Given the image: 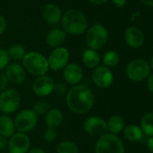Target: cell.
Instances as JSON below:
<instances>
[{"mask_svg":"<svg viewBox=\"0 0 153 153\" xmlns=\"http://www.w3.org/2000/svg\"><path fill=\"white\" fill-rule=\"evenodd\" d=\"M68 108L76 114L88 113L95 105V95L87 86L79 84L71 87L66 94Z\"/></svg>","mask_w":153,"mask_h":153,"instance_id":"6da1fadb","label":"cell"},{"mask_svg":"<svg viewBox=\"0 0 153 153\" xmlns=\"http://www.w3.org/2000/svg\"><path fill=\"white\" fill-rule=\"evenodd\" d=\"M62 30L70 35H80L88 26L87 16L79 9H69L62 15Z\"/></svg>","mask_w":153,"mask_h":153,"instance_id":"7a4b0ae2","label":"cell"},{"mask_svg":"<svg viewBox=\"0 0 153 153\" xmlns=\"http://www.w3.org/2000/svg\"><path fill=\"white\" fill-rule=\"evenodd\" d=\"M22 61L25 71L35 76L46 75L50 69L47 58L37 51L26 52Z\"/></svg>","mask_w":153,"mask_h":153,"instance_id":"3957f363","label":"cell"},{"mask_svg":"<svg viewBox=\"0 0 153 153\" xmlns=\"http://www.w3.org/2000/svg\"><path fill=\"white\" fill-rule=\"evenodd\" d=\"M95 153H125V149L122 140L117 135L106 132L97 139Z\"/></svg>","mask_w":153,"mask_h":153,"instance_id":"277c9868","label":"cell"},{"mask_svg":"<svg viewBox=\"0 0 153 153\" xmlns=\"http://www.w3.org/2000/svg\"><path fill=\"white\" fill-rule=\"evenodd\" d=\"M108 41V32L101 24H95L88 28L86 33V43L90 50H101Z\"/></svg>","mask_w":153,"mask_h":153,"instance_id":"5b68a950","label":"cell"},{"mask_svg":"<svg viewBox=\"0 0 153 153\" xmlns=\"http://www.w3.org/2000/svg\"><path fill=\"white\" fill-rule=\"evenodd\" d=\"M20 93L15 88H7L5 91L0 93V112L2 114H13L21 105Z\"/></svg>","mask_w":153,"mask_h":153,"instance_id":"8992f818","label":"cell"},{"mask_svg":"<svg viewBox=\"0 0 153 153\" xmlns=\"http://www.w3.org/2000/svg\"><path fill=\"white\" fill-rule=\"evenodd\" d=\"M125 73L130 80L140 82L146 79L150 74V67L145 59H134L127 64Z\"/></svg>","mask_w":153,"mask_h":153,"instance_id":"52a82bcc","label":"cell"},{"mask_svg":"<svg viewBox=\"0 0 153 153\" xmlns=\"http://www.w3.org/2000/svg\"><path fill=\"white\" fill-rule=\"evenodd\" d=\"M14 123L16 130L18 132L27 134L36 127L38 123V115L33 109H23L16 114Z\"/></svg>","mask_w":153,"mask_h":153,"instance_id":"ba28073f","label":"cell"},{"mask_svg":"<svg viewBox=\"0 0 153 153\" xmlns=\"http://www.w3.org/2000/svg\"><path fill=\"white\" fill-rule=\"evenodd\" d=\"M69 51L65 47H59L53 49L50 53L48 59L49 68L53 71H59L63 69L68 64L69 60Z\"/></svg>","mask_w":153,"mask_h":153,"instance_id":"9c48e42d","label":"cell"},{"mask_svg":"<svg viewBox=\"0 0 153 153\" xmlns=\"http://www.w3.org/2000/svg\"><path fill=\"white\" fill-rule=\"evenodd\" d=\"M85 132L93 137H100L106 133L107 123L105 119L99 116H89L83 123Z\"/></svg>","mask_w":153,"mask_h":153,"instance_id":"30bf717a","label":"cell"},{"mask_svg":"<svg viewBox=\"0 0 153 153\" xmlns=\"http://www.w3.org/2000/svg\"><path fill=\"white\" fill-rule=\"evenodd\" d=\"M31 148V140L27 134L15 132L8 140L7 149L9 153H28Z\"/></svg>","mask_w":153,"mask_h":153,"instance_id":"8fae6325","label":"cell"},{"mask_svg":"<svg viewBox=\"0 0 153 153\" xmlns=\"http://www.w3.org/2000/svg\"><path fill=\"white\" fill-rule=\"evenodd\" d=\"M55 82L48 75L36 76L33 82L32 88L33 93L40 97H46L53 92Z\"/></svg>","mask_w":153,"mask_h":153,"instance_id":"7c38bea8","label":"cell"},{"mask_svg":"<svg viewBox=\"0 0 153 153\" xmlns=\"http://www.w3.org/2000/svg\"><path fill=\"white\" fill-rule=\"evenodd\" d=\"M92 81L97 88L105 89L113 84L114 75L109 68L98 66L93 69Z\"/></svg>","mask_w":153,"mask_h":153,"instance_id":"4fadbf2b","label":"cell"},{"mask_svg":"<svg viewBox=\"0 0 153 153\" xmlns=\"http://www.w3.org/2000/svg\"><path fill=\"white\" fill-rule=\"evenodd\" d=\"M63 79L70 86L80 84L83 79V69L76 63H69L63 68Z\"/></svg>","mask_w":153,"mask_h":153,"instance_id":"5bb4252c","label":"cell"},{"mask_svg":"<svg viewBox=\"0 0 153 153\" xmlns=\"http://www.w3.org/2000/svg\"><path fill=\"white\" fill-rule=\"evenodd\" d=\"M5 75L8 82L13 84H22L26 79V71L25 68L17 62L9 63L5 68Z\"/></svg>","mask_w":153,"mask_h":153,"instance_id":"9a60e30c","label":"cell"},{"mask_svg":"<svg viewBox=\"0 0 153 153\" xmlns=\"http://www.w3.org/2000/svg\"><path fill=\"white\" fill-rule=\"evenodd\" d=\"M42 16L48 25H55L61 21L62 11L57 5L48 3L42 9Z\"/></svg>","mask_w":153,"mask_h":153,"instance_id":"2e32d148","label":"cell"},{"mask_svg":"<svg viewBox=\"0 0 153 153\" xmlns=\"http://www.w3.org/2000/svg\"><path fill=\"white\" fill-rule=\"evenodd\" d=\"M124 41L131 48L137 49L142 45L144 42V35L139 28L129 27L124 33Z\"/></svg>","mask_w":153,"mask_h":153,"instance_id":"e0dca14e","label":"cell"},{"mask_svg":"<svg viewBox=\"0 0 153 153\" xmlns=\"http://www.w3.org/2000/svg\"><path fill=\"white\" fill-rule=\"evenodd\" d=\"M67 38V33L60 28L51 30L46 35V43L49 47L56 49L62 47Z\"/></svg>","mask_w":153,"mask_h":153,"instance_id":"ac0fdd59","label":"cell"},{"mask_svg":"<svg viewBox=\"0 0 153 153\" xmlns=\"http://www.w3.org/2000/svg\"><path fill=\"white\" fill-rule=\"evenodd\" d=\"M64 120V115L63 113L60 109L57 107L51 108L48 113L45 114V123L47 128H51L57 130L63 123Z\"/></svg>","mask_w":153,"mask_h":153,"instance_id":"d6986e66","label":"cell"},{"mask_svg":"<svg viewBox=\"0 0 153 153\" xmlns=\"http://www.w3.org/2000/svg\"><path fill=\"white\" fill-rule=\"evenodd\" d=\"M16 132L14 120L7 114L0 115V135L5 138H10Z\"/></svg>","mask_w":153,"mask_h":153,"instance_id":"ffe728a7","label":"cell"},{"mask_svg":"<svg viewBox=\"0 0 153 153\" xmlns=\"http://www.w3.org/2000/svg\"><path fill=\"white\" fill-rule=\"evenodd\" d=\"M82 62L88 68H96L101 62V57L97 51L88 49L82 54Z\"/></svg>","mask_w":153,"mask_h":153,"instance_id":"44dd1931","label":"cell"},{"mask_svg":"<svg viewBox=\"0 0 153 153\" xmlns=\"http://www.w3.org/2000/svg\"><path fill=\"white\" fill-rule=\"evenodd\" d=\"M123 136L124 138L131 142L140 141L143 137V132L140 127L134 124H130L124 127L123 129Z\"/></svg>","mask_w":153,"mask_h":153,"instance_id":"7402d4cb","label":"cell"},{"mask_svg":"<svg viewBox=\"0 0 153 153\" xmlns=\"http://www.w3.org/2000/svg\"><path fill=\"white\" fill-rule=\"evenodd\" d=\"M107 123V131H110V133L113 134H118L124 129V120L120 115H112L108 121Z\"/></svg>","mask_w":153,"mask_h":153,"instance_id":"603a6c76","label":"cell"},{"mask_svg":"<svg viewBox=\"0 0 153 153\" xmlns=\"http://www.w3.org/2000/svg\"><path fill=\"white\" fill-rule=\"evenodd\" d=\"M7 51L9 56V59H11L15 61L23 60V59L25 58V56L26 54L25 48L23 45L18 44V43L12 44Z\"/></svg>","mask_w":153,"mask_h":153,"instance_id":"cb8c5ba5","label":"cell"},{"mask_svg":"<svg viewBox=\"0 0 153 153\" xmlns=\"http://www.w3.org/2000/svg\"><path fill=\"white\" fill-rule=\"evenodd\" d=\"M140 129L143 133L152 137L153 136V111L144 114L140 121Z\"/></svg>","mask_w":153,"mask_h":153,"instance_id":"d4e9b609","label":"cell"},{"mask_svg":"<svg viewBox=\"0 0 153 153\" xmlns=\"http://www.w3.org/2000/svg\"><path fill=\"white\" fill-rule=\"evenodd\" d=\"M57 153H79V146L71 140L60 141L56 147Z\"/></svg>","mask_w":153,"mask_h":153,"instance_id":"484cf974","label":"cell"},{"mask_svg":"<svg viewBox=\"0 0 153 153\" xmlns=\"http://www.w3.org/2000/svg\"><path fill=\"white\" fill-rule=\"evenodd\" d=\"M103 64L106 68H113L115 67L119 61H120V57L119 54L115 51H108L107 52L105 53L103 59H102Z\"/></svg>","mask_w":153,"mask_h":153,"instance_id":"4316f807","label":"cell"},{"mask_svg":"<svg viewBox=\"0 0 153 153\" xmlns=\"http://www.w3.org/2000/svg\"><path fill=\"white\" fill-rule=\"evenodd\" d=\"M51 109V105L49 104L48 101L44 99H41L37 101L33 107V111L37 114V115H44L48 113V111Z\"/></svg>","mask_w":153,"mask_h":153,"instance_id":"83f0119b","label":"cell"},{"mask_svg":"<svg viewBox=\"0 0 153 153\" xmlns=\"http://www.w3.org/2000/svg\"><path fill=\"white\" fill-rule=\"evenodd\" d=\"M9 62L10 59L7 54V51L0 48V71L4 70L9 65Z\"/></svg>","mask_w":153,"mask_h":153,"instance_id":"f1b7e54d","label":"cell"},{"mask_svg":"<svg viewBox=\"0 0 153 153\" xmlns=\"http://www.w3.org/2000/svg\"><path fill=\"white\" fill-rule=\"evenodd\" d=\"M58 138V132L57 130L47 128V130L44 131V140L47 142H54Z\"/></svg>","mask_w":153,"mask_h":153,"instance_id":"f546056e","label":"cell"},{"mask_svg":"<svg viewBox=\"0 0 153 153\" xmlns=\"http://www.w3.org/2000/svg\"><path fill=\"white\" fill-rule=\"evenodd\" d=\"M68 87L64 83H55L53 92L56 93L58 96H65L68 92Z\"/></svg>","mask_w":153,"mask_h":153,"instance_id":"4dcf8cb0","label":"cell"},{"mask_svg":"<svg viewBox=\"0 0 153 153\" xmlns=\"http://www.w3.org/2000/svg\"><path fill=\"white\" fill-rule=\"evenodd\" d=\"M7 86H8V80L5 73L0 71V93L5 91L7 88Z\"/></svg>","mask_w":153,"mask_h":153,"instance_id":"1f68e13d","label":"cell"},{"mask_svg":"<svg viewBox=\"0 0 153 153\" xmlns=\"http://www.w3.org/2000/svg\"><path fill=\"white\" fill-rule=\"evenodd\" d=\"M146 86L147 89L150 93H153V74H149L148 76V78L146 79Z\"/></svg>","mask_w":153,"mask_h":153,"instance_id":"d6a6232c","label":"cell"},{"mask_svg":"<svg viewBox=\"0 0 153 153\" xmlns=\"http://www.w3.org/2000/svg\"><path fill=\"white\" fill-rule=\"evenodd\" d=\"M7 22L6 18L3 16L0 15V35L4 33V32L7 29Z\"/></svg>","mask_w":153,"mask_h":153,"instance_id":"836d02e7","label":"cell"},{"mask_svg":"<svg viewBox=\"0 0 153 153\" xmlns=\"http://www.w3.org/2000/svg\"><path fill=\"white\" fill-rule=\"evenodd\" d=\"M7 144H8L7 139L0 135V150H3L6 148H7Z\"/></svg>","mask_w":153,"mask_h":153,"instance_id":"e575fe53","label":"cell"},{"mask_svg":"<svg viewBox=\"0 0 153 153\" xmlns=\"http://www.w3.org/2000/svg\"><path fill=\"white\" fill-rule=\"evenodd\" d=\"M147 148L151 153H153V136L149 137L148 139V140H147Z\"/></svg>","mask_w":153,"mask_h":153,"instance_id":"d590c367","label":"cell"},{"mask_svg":"<svg viewBox=\"0 0 153 153\" xmlns=\"http://www.w3.org/2000/svg\"><path fill=\"white\" fill-rule=\"evenodd\" d=\"M28 153H46V152L42 148H33V149H30Z\"/></svg>","mask_w":153,"mask_h":153,"instance_id":"8d00e7d4","label":"cell"},{"mask_svg":"<svg viewBox=\"0 0 153 153\" xmlns=\"http://www.w3.org/2000/svg\"><path fill=\"white\" fill-rule=\"evenodd\" d=\"M112 1L115 6L120 7H123L126 3V0H112Z\"/></svg>","mask_w":153,"mask_h":153,"instance_id":"74e56055","label":"cell"},{"mask_svg":"<svg viewBox=\"0 0 153 153\" xmlns=\"http://www.w3.org/2000/svg\"><path fill=\"white\" fill-rule=\"evenodd\" d=\"M88 1L94 5H103L107 2V0H88Z\"/></svg>","mask_w":153,"mask_h":153,"instance_id":"f35d334b","label":"cell"},{"mask_svg":"<svg viewBox=\"0 0 153 153\" xmlns=\"http://www.w3.org/2000/svg\"><path fill=\"white\" fill-rule=\"evenodd\" d=\"M141 2L144 3V4L147 5V6L153 7V0H141Z\"/></svg>","mask_w":153,"mask_h":153,"instance_id":"ab89813d","label":"cell"},{"mask_svg":"<svg viewBox=\"0 0 153 153\" xmlns=\"http://www.w3.org/2000/svg\"><path fill=\"white\" fill-rule=\"evenodd\" d=\"M149 67H150V68H152L153 69V56L151 57V59H150V64H149Z\"/></svg>","mask_w":153,"mask_h":153,"instance_id":"60d3db41","label":"cell"}]
</instances>
